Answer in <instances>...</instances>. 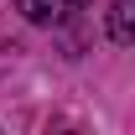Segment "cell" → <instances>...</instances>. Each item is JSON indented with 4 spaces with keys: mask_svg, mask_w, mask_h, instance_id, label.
<instances>
[{
    "mask_svg": "<svg viewBox=\"0 0 135 135\" xmlns=\"http://www.w3.org/2000/svg\"><path fill=\"white\" fill-rule=\"evenodd\" d=\"M21 5V16L26 21H36V26H52V21H62L68 11H78L83 0H16Z\"/></svg>",
    "mask_w": 135,
    "mask_h": 135,
    "instance_id": "cell-1",
    "label": "cell"
},
{
    "mask_svg": "<svg viewBox=\"0 0 135 135\" xmlns=\"http://www.w3.org/2000/svg\"><path fill=\"white\" fill-rule=\"evenodd\" d=\"M109 36H114L119 47L135 42V0H114V11H109Z\"/></svg>",
    "mask_w": 135,
    "mask_h": 135,
    "instance_id": "cell-2",
    "label": "cell"
}]
</instances>
